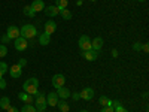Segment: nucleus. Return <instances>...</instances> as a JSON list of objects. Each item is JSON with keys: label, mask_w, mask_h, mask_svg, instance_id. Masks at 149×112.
Instances as JSON below:
<instances>
[{"label": "nucleus", "mask_w": 149, "mask_h": 112, "mask_svg": "<svg viewBox=\"0 0 149 112\" xmlns=\"http://www.w3.org/2000/svg\"><path fill=\"white\" fill-rule=\"evenodd\" d=\"M22 88H24L26 93H29L31 96H36L37 91H39V81H37V78H30V79H27L26 82H24Z\"/></svg>", "instance_id": "f257e3e1"}, {"label": "nucleus", "mask_w": 149, "mask_h": 112, "mask_svg": "<svg viewBox=\"0 0 149 112\" xmlns=\"http://www.w3.org/2000/svg\"><path fill=\"white\" fill-rule=\"evenodd\" d=\"M19 33H21L22 37H26V39L29 41V39H33V37H36L37 30H36V27L33 26V24H24V26L21 27V30H19Z\"/></svg>", "instance_id": "f03ea898"}, {"label": "nucleus", "mask_w": 149, "mask_h": 112, "mask_svg": "<svg viewBox=\"0 0 149 112\" xmlns=\"http://www.w3.org/2000/svg\"><path fill=\"white\" fill-rule=\"evenodd\" d=\"M46 106H48V103H46V97H45V94L37 91V94H36V99H34V108H36V111L45 112Z\"/></svg>", "instance_id": "7ed1b4c3"}, {"label": "nucleus", "mask_w": 149, "mask_h": 112, "mask_svg": "<svg viewBox=\"0 0 149 112\" xmlns=\"http://www.w3.org/2000/svg\"><path fill=\"white\" fill-rule=\"evenodd\" d=\"M78 43H79V49H81V51H90V49H93L91 48V39L86 34H84V36L79 37Z\"/></svg>", "instance_id": "20e7f679"}, {"label": "nucleus", "mask_w": 149, "mask_h": 112, "mask_svg": "<svg viewBox=\"0 0 149 112\" xmlns=\"http://www.w3.org/2000/svg\"><path fill=\"white\" fill-rule=\"evenodd\" d=\"M52 87L54 88H61V87H64V84H66V78H64V75L63 73H57V75H54L52 76Z\"/></svg>", "instance_id": "39448f33"}, {"label": "nucleus", "mask_w": 149, "mask_h": 112, "mask_svg": "<svg viewBox=\"0 0 149 112\" xmlns=\"http://www.w3.org/2000/svg\"><path fill=\"white\" fill-rule=\"evenodd\" d=\"M27 46H29V42H27L26 37L19 36V37L15 39V49H17V51H26Z\"/></svg>", "instance_id": "423d86ee"}, {"label": "nucleus", "mask_w": 149, "mask_h": 112, "mask_svg": "<svg viewBox=\"0 0 149 112\" xmlns=\"http://www.w3.org/2000/svg\"><path fill=\"white\" fill-rule=\"evenodd\" d=\"M79 96H81L82 100L90 102V100H93V97H94V90L90 88V87H86V88H84V90L79 93Z\"/></svg>", "instance_id": "0eeeda50"}, {"label": "nucleus", "mask_w": 149, "mask_h": 112, "mask_svg": "<svg viewBox=\"0 0 149 112\" xmlns=\"http://www.w3.org/2000/svg\"><path fill=\"white\" fill-rule=\"evenodd\" d=\"M6 36L9 37V39H17V37H19L21 36V33H19V29L17 27V26H9L8 27V30H6Z\"/></svg>", "instance_id": "6e6552de"}, {"label": "nucleus", "mask_w": 149, "mask_h": 112, "mask_svg": "<svg viewBox=\"0 0 149 112\" xmlns=\"http://www.w3.org/2000/svg\"><path fill=\"white\" fill-rule=\"evenodd\" d=\"M43 12H45V15H46V17L52 18V17H57V15L60 14V9H58L55 5H51V6H45Z\"/></svg>", "instance_id": "1a4fd4ad"}, {"label": "nucleus", "mask_w": 149, "mask_h": 112, "mask_svg": "<svg viewBox=\"0 0 149 112\" xmlns=\"http://www.w3.org/2000/svg\"><path fill=\"white\" fill-rule=\"evenodd\" d=\"M9 75H10V78H21V75H22V67H19L18 64H14V66H10L9 67Z\"/></svg>", "instance_id": "9d476101"}, {"label": "nucleus", "mask_w": 149, "mask_h": 112, "mask_svg": "<svg viewBox=\"0 0 149 112\" xmlns=\"http://www.w3.org/2000/svg\"><path fill=\"white\" fill-rule=\"evenodd\" d=\"M55 30H57V22L55 21H46L45 22V33L48 36H51L52 33H55Z\"/></svg>", "instance_id": "9b49d317"}, {"label": "nucleus", "mask_w": 149, "mask_h": 112, "mask_svg": "<svg viewBox=\"0 0 149 112\" xmlns=\"http://www.w3.org/2000/svg\"><path fill=\"white\" fill-rule=\"evenodd\" d=\"M103 45H104V42H103L102 37H94V39L91 41V48L94 49V51H97V52L103 48Z\"/></svg>", "instance_id": "f8f14e48"}, {"label": "nucleus", "mask_w": 149, "mask_h": 112, "mask_svg": "<svg viewBox=\"0 0 149 112\" xmlns=\"http://www.w3.org/2000/svg\"><path fill=\"white\" fill-rule=\"evenodd\" d=\"M58 96H57V93H48V96H46V103H48V106H57V103H58Z\"/></svg>", "instance_id": "ddd939ff"}, {"label": "nucleus", "mask_w": 149, "mask_h": 112, "mask_svg": "<svg viewBox=\"0 0 149 112\" xmlns=\"http://www.w3.org/2000/svg\"><path fill=\"white\" fill-rule=\"evenodd\" d=\"M30 8L37 14V12H42L45 9V3H43V0H33V3L30 5Z\"/></svg>", "instance_id": "4468645a"}, {"label": "nucleus", "mask_w": 149, "mask_h": 112, "mask_svg": "<svg viewBox=\"0 0 149 112\" xmlns=\"http://www.w3.org/2000/svg\"><path fill=\"white\" fill-rule=\"evenodd\" d=\"M85 60H88V61H95L98 58V52L94 51V49H90V51H82Z\"/></svg>", "instance_id": "2eb2a0df"}, {"label": "nucleus", "mask_w": 149, "mask_h": 112, "mask_svg": "<svg viewBox=\"0 0 149 112\" xmlns=\"http://www.w3.org/2000/svg\"><path fill=\"white\" fill-rule=\"evenodd\" d=\"M18 99H19L21 102H24L26 105H31V103H33V96L29 94V93H26V91L19 93V94H18Z\"/></svg>", "instance_id": "dca6fc26"}, {"label": "nucleus", "mask_w": 149, "mask_h": 112, "mask_svg": "<svg viewBox=\"0 0 149 112\" xmlns=\"http://www.w3.org/2000/svg\"><path fill=\"white\" fill-rule=\"evenodd\" d=\"M70 91H69V88H66V87H61V88H58L57 90V96H58V99H64V100H66V99L67 97H70Z\"/></svg>", "instance_id": "f3484780"}, {"label": "nucleus", "mask_w": 149, "mask_h": 112, "mask_svg": "<svg viewBox=\"0 0 149 112\" xmlns=\"http://www.w3.org/2000/svg\"><path fill=\"white\" fill-rule=\"evenodd\" d=\"M57 108H58L61 112H69V109H70L69 103L64 100V99H60V100H58V103H57Z\"/></svg>", "instance_id": "a211bd4d"}, {"label": "nucleus", "mask_w": 149, "mask_h": 112, "mask_svg": "<svg viewBox=\"0 0 149 112\" xmlns=\"http://www.w3.org/2000/svg\"><path fill=\"white\" fill-rule=\"evenodd\" d=\"M49 42H51V36H48L46 33H42V34L39 36V43H40V45L46 46V45H49Z\"/></svg>", "instance_id": "6ab92c4d"}, {"label": "nucleus", "mask_w": 149, "mask_h": 112, "mask_svg": "<svg viewBox=\"0 0 149 112\" xmlns=\"http://www.w3.org/2000/svg\"><path fill=\"white\" fill-rule=\"evenodd\" d=\"M10 106V99L9 97H2V99H0V108H2V109H5V111H8V108Z\"/></svg>", "instance_id": "aec40b11"}, {"label": "nucleus", "mask_w": 149, "mask_h": 112, "mask_svg": "<svg viewBox=\"0 0 149 112\" xmlns=\"http://www.w3.org/2000/svg\"><path fill=\"white\" fill-rule=\"evenodd\" d=\"M60 15L63 17V20H66V21H69V20H72V12L66 8V9H60Z\"/></svg>", "instance_id": "412c9836"}, {"label": "nucleus", "mask_w": 149, "mask_h": 112, "mask_svg": "<svg viewBox=\"0 0 149 112\" xmlns=\"http://www.w3.org/2000/svg\"><path fill=\"white\" fill-rule=\"evenodd\" d=\"M8 70H9V66L5 63V61H0V79L3 78L5 73H8Z\"/></svg>", "instance_id": "4be33fe9"}, {"label": "nucleus", "mask_w": 149, "mask_h": 112, "mask_svg": "<svg viewBox=\"0 0 149 112\" xmlns=\"http://www.w3.org/2000/svg\"><path fill=\"white\" fill-rule=\"evenodd\" d=\"M55 6L58 9H66L69 6V0H55Z\"/></svg>", "instance_id": "5701e85b"}, {"label": "nucleus", "mask_w": 149, "mask_h": 112, "mask_svg": "<svg viewBox=\"0 0 149 112\" xmlns=\"http://www.w3.org/2000/svg\"><path fill=\"white\" fill-rule=\"evenodd\" d=\"M98 102H100L102 106H110L112 105V100H110L109 97H106V96H102L100 99H98Z\"/></svg>", "instance_id": "b1692460"}, {"label": "nucleus", "mask_w": 149, "mask_h": 112, "mask_svg": "<svg viewBox=\"0 0 149 112\" xmlns=\"http://www.w3.org/2000/svg\"><path fill=\"white\" fill-rule=\"evenodd\" d=\"M22 12H24V14H26L27 17H30V18H33V17L36 15V12H34V10L30 8V6H26V8L22 9Z\"/></svg>", "instance_id": "393cba45"}, {"label": "nucleus", "mask_w": 149, "mask_h": 112, "mask_svg": "<svg viewBox=\"0 0 149 112\" xmlns=\"http://www.w3.org/2000/svg\"><path fill=\"white\" fill-rule=\"evenodd\" d=\"M21 112H37V111H36L34 105H24L21 108Z\"/></svg>", "instance_id": "a878e982"}, {"label": "nucleus", "mask_w": 149, "mask_h": 112, "mask_svg": "<svg viewBox=\"0 0 149 112\" xmlns=\"http://www.w3.org/2000/svg\"><path fill=\"white\" fill-rule=\"evenodd\" d=\"M6 54H8V48H6V45H0V57H6Z\"/></svg>", "instance_id": "bb28decb"}, {"label": "nucleus", "mask_w": 149, "mask_h": 112, "mask_svg": "<svg viewBox=\"0 0 149 112\" xmlns=\"http://www.w3.org/2000/svg\"><path fill=\"white\" fill-rule=\"evenodd\" d=\"M100 112H115V109L112 108V106H103Z\"/></svg>", "instance_id": "cd10ccee"}, {"label": "nucleus", "mask_w": 149, "mask_h": 112, "mask_svg": "<svg viewBox=\"0 0 149 112\" xmlns=\"http://www.w3.org/2000/svg\"><path fill=\"white\" fill-rule=\"evenodd\" d=\"M133 49H134V51H140V49H142V43L136 42V43L133 45Z\"/></svg>", "instance_id": "c85d7f7f"}, {"label": "nucleus", "mask_w": 149, "mask_h": 112, "mask_svg": "<svg viewBox=\"0 0 149 112\" xmlns=\"http://www.w3.org/2000/svg\"><path fill=\"white\" fill-rule=\"evenodd\" d=\"M115 112H128V111H127L125 108H124L122 105H119L118 108H115Z\"/></svg>", "instance_id": "c756f323"}, {"label": "nucleus", "mask_w": 149, "mask_h": 112, "mask_svg": "<svg viewBox=\"0 0 149 112\" xmlns=\"http://www.w3.org/2000/svg\"><path fill=\"white\" fill-rule=\"evenodd\" d=\"M17 64H18L19 67H24V66H26V64H27V60H24V58H21V60L18 61V63H17Z\"/></svg>", "instance_id": "7c9ffc66"}, {"label": "nucleus", "mask_w": 149, "mask_h": 112, "mask_svg": "<svg viewBox=\"0 0 149 112\" xmlns=\"http://www.w3.org/2000/svg\"><path fill=\"white\" fill-rule=\"evenodd\" d=\"M8 112H19V109L15 108V106H9V108H8Z\"/></svg>", "instance_id": "2f4dec72"}, {"label": "nucleus", "mask_w": 149, "mask_h": 112, "mask_svg": "<svg viewBox=\"0 0 149 112\" xmlns=\"http://www.w3.org/2000/svg\"><path fill=\"white\" fill-rule=\"evenodd\" d=\"M0 88H2V90H5V88H6V82H5V79H3V78L0 79Z\"/></svg>", "instance_id": "473e14b6"}, {"label": "nucleus", "mask_w": 149, "mask_h": 112, "mask_svg": "<svg viewBox=\"0 0 149 112\" xmlns=\"http://www.w3.org/2000/svg\"><path fill=\"white\" fill-rule=\"evenodd\" d=\"M9 41H10V39H9V37H8V36H6V34H5V36H3V37H2V43H3V45H5V43H8V42H9Z\"/></svg>", "instance_id": "72a5a7b5"}, {"label": "nucleus", "mask_w": 149, "mask_h": 112, "mask_svg": "<svg viewBox=\"0 0 149 112\" xmlns=\"http://www.w3.org/2000/svg\"><path fill=\"white\" fill-rule=\"evenodd\" d=\"M142 49H143L145 52H148V51H149V46H148V43H143V45H142Z\"/></svg>", "instance_id": "f704fd0d"}, {"label": "nucleus", "mask_w": 149, "mask_h": 112, "mask_svg": "<svg viewBox=\"0 0 149 112\" xmlns=\"http://www.w3.org/2000/svg\"><path fill=\"white\" fill-rule=\"evenodd\" d=\"M112 57H113V58L118 57V51H116V49H112Z\"/></svg>", "instance_id": "c9c22d12"}, {"label": "nucleus", "mask_w": 149, "mask_h": 112, "mask_svg": "<svg viewBox=\"0 0 149 112\" xmlns=\"http://www.w3.org/2000/svg\"><path fill=\"white\" fill-rule=\"evenodd\" d=\"M73 99H74V100H78V99H81V96H79V93H76V94H70Z\"/></svg>", "instance_id": "e433bc0d"}, {"label": "nucleus", "mask_w": 149, "mask_h": 112, "mask_svg": "<svg viewBox=\"0 0 149 112\" xmlns=\"http://www.w3.org/2000/svg\"><path fill=\"white\" fill-rule=\"evenodd\" d=\"M137 2H146V0H137Z\"/></svg>", "instance_id": "4c0bfd02"}, {"label": "nucleus", "mask_w": 149, "mask_h": 112, "mask_svg": "<svg viewBox=\"0 0 149 112\" xmlns=\"http://www.w3.org/2000/svg\"><path fill=\"white\" fill-rule=\"evenodd\" d=\"M81 112H88V111H81Z\"/></svg>", "instance_id": "58836bf2"}, {"label": "nucleus", "mask_w": 149, "mask_h": 112, "mask_svg": "<svg viewBox=\"0 0 149 112\" xmlns=\"http://www.w3.org/2000/svg\"><path fill=\"white\" fill-rule=\"evenodd\" d=\"M91 2H95V0H91Z\"/></svg>", "instance_id": "ea45409f"}, {"label": "nucleus", "mask_w": 149, "mask_h": 112, "mask_svg": "<svg viewBox=\"0 0 149 112\" xmlns=\"http://www.w3.org/2000/svg\"><path fill=\"white\" fill-rule=\"evenodd\" d=\"M37 112H40V111H37Z\"/></svg>", "instance_id": "a19ab883"}]
</instances>
